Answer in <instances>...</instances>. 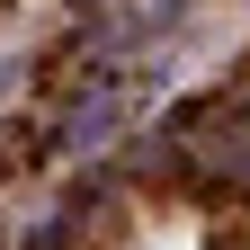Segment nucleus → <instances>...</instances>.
<instances>
[{
	"label": "nucleus",
	"instance_id": "f257e3e1",
	"mask_svg": "<svg viewBox=\"0 0 250 250\" xmlns=\"http://www.w3.org/2000/svg\"><path fill=\"white\" fill-rule=\"evenodd\" d=\"M134 250H188V232H170V241H134Z\"/></svg>",
	"mask_w": 250,
	"mask_h": 250
}]
</instances>
